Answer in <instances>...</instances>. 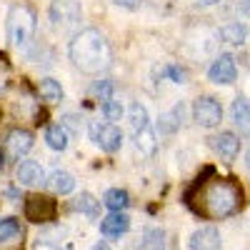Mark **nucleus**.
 I'll return each instance as SVG.
<instances>
[{
    "label": "nucleus",
    "mask_w": 250,
    "mask_h": 250,
    "mask_svg": "<svg viewBox=\"0 0 250 250\" xmlns=\"http://www.w3.org/2000/svg\"><path fill=\"white\" fill-rule=\"evenodd\" d=\"M193 120L200 125V128H215L223 120V108L215 98H198L193 105Z\"/></svg>",
    "instance_id": "nucleus-6"
},
{
    "label": "nucleus",
    "mask_w": 250,
    "mask_h": 250,
    "mask_svg": "<svg viewBox=\"0 0 250 250\" xmlns=\"http://www.w3.org/2000/svg\"><path fill=\"white\" fill-rule=\"evenodd\" d=\"M213 148L225 158V160H233L238 153H240V138L235 135V133H220V135H215L213 138Z\"/></svg>",
    "instance_id": "nucleus-14"
},
{
    "label": "nucleus",
    "mask_w": 250,
    "mask_h": 250,
    "mask_svg": "<svg viewBox=\"0 0 250 250\" xmlns=\"http://www.w3.org/2000/svg\"><path fill=\"white\" fill-rule=\"evenodd\" d=\"M93 250H110V245H108L105 240H98V243L93 245Z\"/></svg>",
    "instance_id": "nucleus-32"
},
{
    "label": "nucleus",
    "mask_w": 250,
    "mask_h": 250,
    "mask_svg": "<svg viewBox=\"0 0 250 250\" xmlns=\"http://www.w3.org/2000/svg\"><path fill=\"white\" fill-rule=\"evenodd\" d=\"M190 250H220L223 240H220V233H218V228L213 225H203L198 228V230L190 235Z\"/></svg>",
    "instance_id": "nucleus-8"
},
{
    "label": "nucleus",
    "mask_w": 250,
    "mask_h": 250,
    "mask_svg": "<svg viewBox=\"0 0 250 250\" xmlns=\"http://www.w3.org/2000/svg\"><path fill=\"white\" fill-rule=\"evenodd\" d=\"M35 35V13L30 5L18 3L8 10V40L15 48H28Z\"/></svg>",
    "instance_id": "nucleus-3"
},
{
    "label": "nucleus",
    "mask_w": 250,
    "mask_h": 250,
    "mask_svg": "<svg viewBox=\"0 0 250 250\" xmlns=\"http://www.w3.org/2000/svg\"><path fill=\"white\" fill-rule=\"evenodd\" d=\"M38 90H40V98L48 100V103H58V100H62V88H60V83L53 80V78L40 80Z\"/></svg>",
    "instance_id": "nucleus-23"
},
{
    "label": "nucleus",
    "mask_w": 250,
    "mask_h": 250,
    "mask_svg": "<svg viewBox=\"0 0 250 250\" xmlns=\"http://www.w3.org/2000/svg\"><path fill=\"white\" fill-rule=\"evenodd\" d=\"M165 230L163 228H145L143 230V240H140V250H165Z\"/></svg>",
    "instance_id": "nucleus-17"
},
{
    "label": "nucleus",
    "mask_w": 250,
    "mask_h": 250,
    "mask_svg": "<svg viewBox=\"0 0 250 250\" xmlns=\"http://www.w3.org/2000/svg\"><path fill=\"white\" fill-rule=\"evenodd\" d=\"M128 118H130V128L133 133H140L150 125V118H148V108L143 105V103H133L130 110H128Z\"/></svg>",
    "instance_id": "nucleus-20"
},
{
    "label": "nucleus",
    "mask_w": 250,
    "mask_h": 250,
    "mask_svg": "<svg viewBox=\"0 0 250 250\" xmlns=\"http://www.w3.org/2000/svg\"><path fill=\"white\" fill-rule=\"evenodd\" d=\"M5 148H8V153H10L13 158H23V155L30 153V148H33V135H30L28 130L15 128V130H10V135H8V140H5Z\"/></svg>",
    "instance_id": "nucleus-13"
},
{
    "label": "nucleus",
    "mask_w": 250,
    "mask_h": 250,
    "mask_svg": "<svg viewBox=\"0 0 250 250\" xmlns=\"http://www.w3.org/2000/svg\"><path fill=\"white\" fill-rule=\"evenodd\" d=\"M115 5L128 8V10H135V8H140V5H143V0H115Z\"/></svg>",
    "instance_id": "nucleus-30"
},
{
    "label": "nucleus",
    "mask_w": 250,
    "mask_h": 250,
    "mask_svg": "<svg viewBox=\"0 0 250 250\" xmlns=\"http://www.w3.org/2000/svg\"><path fill=\"white\" fill-rule=\"evenodd\" d=\"M165 73L173 78V83H185L188 80V73L183 68H178V65H168V68H165Z\"/></svg>",
    "instance_id": "nucleus-29"
},
{
    "label": "nucleus",
    "mask_w": 250,
    "mask_h": 250,
    "mask_svg": "<svg viewBox=\"0 0 250 250\" xmlns=\"http://www.w3.org/2000/svg\"><path fill=\"white\" fill-rule=\"evenodd\" d=\"M55 213H58V205L53 198H48V195L25 198V218L30 223H50V220H55Z\"/></svg>",
    "instance_id": "nucleus-5"
},
{
    "label": "nucleus",
    "mask_w": 250,
    "mask_h": 250,
    "mask_svg": "<svg viewBox=\"0 0 250 250\" xmlns=\"http://www.w3.org/2000/svg\"><path fill=\"white\" fill-rule=\"evenodd\" d=\"M135 135V145H138V150L143 153V155H155V150H158V133L150 128H145V130H140V133H133Z\"/></svg>",
    "instance_id": "nucleus-18"
},
{
    "label": "nucleus",
    "mask_w": 250,
    "mask_h": 250,
    "mask_svg": "<svg viewBox=\"0 0 250 250\" xmlns=\"http://www.w3.org/2000/svg\"><path fill=\"white\" fill-rule=\"evenodd\" d=\"M35 250H62V248L50 245V243H35Z\"/></svg>",
    "instance_id": "nucleus-31"
},
{
    "label": "nucleus",
    "mask_w": 250,
    "mask_h": 250,
    "mask_svg": "<svg viewBox=\"0 0 250 250\" xmlns=\"http://www.w3.org/2000/svg\"><path fill=\"white\" fill-rule=\"evenodd\" d=\"M113 90H115V85H113V80H110V78L98 80L95 85H93V93H95L100 100H110V98H113Z\"/></svg>",
    "instance_id": "nucleus-28"
},
{
    "label": "nucleus",
    "mask_w": 250,
    "mask_h": 250,
    "mask_svg": "<svg viewBox=\"0 0 250 250\" xmlns=\"http://www.w3.org/2000/svg\"><path fill=\"white\" fill-rule=\"evenodd\" d=\"M45 143H48V148H53V150H65L68 148V143H70V135H68V130L62 128V125H50V128L45 130Z\"/></svg>",
    "instance_id": "nucleus-19"
},
{
    "label": "nucleus",
    "mask_w": 250,
    "mask_h": 250,
    "mask_svg": "<svg viewBox=\"0 0 250 250\" xmlns=\"http://www.w3.org/2000/svg\"><path fill=\"white\" fill-rule=\"evenodd\" d=\"M95 145H100V150H105V153H115L120 150V145H123V133L115 123H103L100 125V133L95 138Z\"/></svg>",
    "instance_id": "nucleus-10"
},
{
    "label": "nucleus",
    "mask_w": 250,
    "mask_h": 250,
    "mask_svg": "<svg viewBox=\"0 0 250 250\" xmlns=\"http://www.w3.org/2000/svg\"><path fill=\"white\" fill-rule=\"evenodd\" d=\"M128 228H130V218L125 213H110L108 218L100 220V233L105 235L108 240H115V238L125 235V233H128Z\"/></svg>",
    "instance_id": "nucleus-11"
},
{
    "label": "nucleus",
    "mask_w": 250,
    "mask_h": 250,
    "mask_svg": "<svg viewBox=\"0 0 250 250\" xmlns=\"http://www.w3.org/2000/svg\"><path fill=\"white\" fill-rule=\"evenodd\" d=\"M48 15H50V25L55 30H70L80 23L83 10H80L78 0H53L48 8Z\"/></svg>",
    "instance_id": "nucleus-4"
},
{
    "label": "nucleus",
    "mask_w": 250,
    "mask_h": 250,
    "mask_svg": "<svg viewBox=\"0 0 250 250\" xmlns=\"http://www.w3.org/2000/svg\"><path fill=\"white\" fill-rule=\"evenodd\" d=\"M103 115H105V120L108 123H115V120H120L123 118V105L118 100H103Z\"/></svg>",
    "instance_id": "nucleus-26"
},
{
    "label": "nucleus",
    "mask_w": 250,
    "mask_h": 250,
    "mask_svg": "<svg viewBox=\"0 0 250 250\" xmlns=\"http://www.w3.org/2000/svg\"><path fill=\"white\" fill-rule=\"evenodd\" d=\"M68 55L73 60V65L83 73H100L110 65L113 60V53H110V45L105 35L95 28H88V30H80L68 45Z\"/></svg>",
    "instance_id": "nucleus-1"
},
{
    "label": "nucleus",
    "mask_w": 250,
    "mask_h": 250,
    "mask_svg": "<svg viewBox=\"0 0 250 250\" xmlns=\"http://www.w3.org/2000/svg\"><path fill=\"white\" fill-rule=\"evenodd\" d=\"M183 123H185V105L183 103H178V105L168 113H163L158 118V133L160 135H173L183 128Z\"/></svg>",
    "instance_id": "nucleus-12"
},
{
    "label": "nucleus",
    "mask_w": 250,
    "mask_h": 250,
    "mask_svg": "<svg viewBox=\"0 0 250 250\" xmlns=\"http://www.w3.org/2000/svg\"><path fill=\"white\" fill-rule=\"evenodd\" d=\"M60 125L68 130V135H70V133H73V135H80V130H83V118H80L78 113H65Z\"/></svg>",
    "instance_id": "nucleus-27"
},
{
    "label": "nucleus",
    "mask_w": 250,
    "mask_h": 250,
    "mask_svg": "<svg viewBox=\"0 0 250 250\" xmlns=\"http://www.w3.org/2000/svg\"><path fill=\"white\" fill-rule=\"evenodd\" d=\"M243 208V190L230 180H213L203 190V215L230 218Z\"/></svg>",
    "instance_id": "nucleus-2"
},
{
    "label": "nucleus",
    "mask_w": 250,
    "mask_h": 250,
    "mask_svg": "<svg viewBox=\"0 0 250 250\" xmlns=\"http://www.w3.org/2000/svg\"><path fill=\"white\" fill-rule=\"evenodd\" d=\"M0 168H3V155H0Z\"/></svg>",
    "instance_id": "nucleus-35"
},
{
    "label": "nucleus",
    "mask_w": 250,
    "mask_h": 250,
    "mask_svg": "<svg viewBox=\"0 0 250 250\" xmlns=\"http://www.w3.org/2000/svg\"><path fill=\"white\" fill-rule=\"evenodd\" d=\"M18 183L20 185H25V188H40V185H45V170L40 168V163L35 160H23L18 165Z\"/></svg>",
    "instance_id": "nucleus-9"
},
{
    "label": "nucleus",
    "mask_w": 250,
    "mask_h": 250,
    "mask_svg": "<svg viewBox=\"0 0 250 250\" xmlns=\"http://www.w3.org/2000/svg\"><path fill=\"white\" fill-rule=\"evenodd\" d=\"M45 183L55 195H68L75 190V178L68 170H53L50 178H45Z\"/></svg>",
    "instance_id": "nucleus-15"
},
{
    "label": "nucleus",
    "mask_w": 250,
    "mask_h": 250,
    "mask_svg": "<svg viewBox=\"0 0 250 250\" xmlns=\"http://www.w3.org/2000/svg\"><path fill=\"white\" fill-rule=\"evenodd\" d=\"M103 205H105L110 213H123L125 208L130 205V195L125 190H120V188H110V190L103 195Z\"/></svg>",
    "instance_id": "nucleus-16"
},
{
    "label": "nucleus",
    "mask_w": 250,
    "mask_h": 250,
    "mask_svg": "<svg viewBox=\"0 0 250 250\" xmlns=\"http://www.w3.org/2000/svg\"><path fill=\"white\" fill-rule=\"evenodd\" d=\"M245 38H248V30L240 23H228V25L220 28V40H225V43H230V45L245 43Z\"/></svg>",
    "instance_id": "nucleus-21"
},
{
    "label": "nucleus",
    "mask_w": 250,
    "mask_h": 250,
    "mask_svg": "<svg viewBox=\"0 0 250 250\" xmlns=\"http://www.w3.org/2000/svg\"><path fill=\"white\" fill-rule=\"evenodd\" d=\"M20 233H23V230H20V223L15 218H3V220H0V243H10Z\"/></svg>",
    "instance_id": "nucleus-25"
},
{
    "label": "nucleus",
    "mask_w": 250,
    "mask_h": 250,
    "mask_svg": "<svg viewBox=\"0 0 250 250\" xmlns=\"http://www.w3.org/2000/svg\"><path fill=\"white\" fill-rule=\"evenodd\" d=\"M218 0H198V5H203V8H208V5H215Z\"/></svg>",
    "instance_id": "nucleus-33"
},
{
    "label": "nucleus",
    "mask_w": 250,
    "mask_h": 250,
    "mask_svg": "<svg viewBox=\"0 0 250 250\" xmlns=\"http://www.w3.org/2000/svg\"><path fill=\"white\" fill-rule=\"evenodd\" d=\"M3 83H5V80H3V75H0V88H3Z\"/></svg>",
    "instance_id": "nucleus-34"
},
{
    "label": "nucleus",
    "mask_w": 250,
    "mask_h": 250,
    "mask_svg": "<svg viewBox=\"0 0 250 250\" xmlns=\"http://www.w3.org/2000/svg\"><path fill=\"white\" fill-rule=\"evenodd\" d=\"M73 208H75V210H80V213H85V215H90V218H98L100 203H98L90 193H80V195L73 200Z\"/></svg>",
    "instance_id": "nucleus-24"
},
{
    "label": "nucleus",
    "mask_w": 250,
    "mask_h": 250,
    "mask_svg": "<svg viewBox=\"0 0 250 250\" xmlns=\"http://www.w3.org/2000/svg\"><path fill=\"white\" fill-rule=\"evenodd\" d=\"M230 118H233V123L238 125V128H240L243 133H248L250 108H248V100H245V98H238V100H233V108H230Z\"/></svg>",
    "instance_id": "nucleus-22"
},
{
    "label": "nucleus",
    "mask_w": 250,
    "mask_h": 250,
    "mask_svg": "<svg viewBox=\"0 0 250 250\" xmlns=\"http://www.w3.org/2000/svg\"><path fill=\"white\" fill-rule=\"evenodd\" d=\"M208 78H210L213 83H218V85H230V83H235V78H238L235 58L230 53L218 55L215 62L210 65V70H208Z\"/></svg>",
    "instance_id": "nucleus-7"
}]
</instances>
